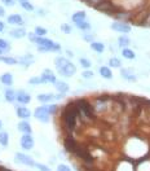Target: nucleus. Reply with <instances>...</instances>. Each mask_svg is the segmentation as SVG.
I'll use <instances>...</instances> for the list:
<instances>
[{"mask_svg": "<svg viewBox=\"0 0 150 171\" xmlns=\"http://www.w3.org/2000/svg\"><path fill=\"white\" fill-rule=\"evenodd\" d=\"M79 114V110H78V106L77 104L73 105L70 104L66 109H65V113H64V119H65V124H66V128L67 130H74L75 127V123H77V117Z\"/></svg>", "mask_w": 150, "mask_h": 171, "instance_id": "nucleus-1", "label": "nucleus"}, {"mask_svg": "<svg viewBox=\"0 0 150 171\" xmlns=\"http://www.w3.org/2000/svg\"><path fill=\"white\" fill-rule=\"evenodd\" d=\"M35 43L38 44L39 51H41V52H47V51H60V46H58V44H56L51 39H47V38L38 36Z\"/></svg>", "mask_w": 150, "mask_h": 171, "instance_id": "nucleus-2", "label": "nucleus"}, {"mask_svg": "<svg viewBox=\"0 0 150 171\" xmlns=\"http://www.w3.org/2000/svg\"><path fill=\"white\" fill-rule=\"evenodd\" d=\"M75 104H77L78 110H79V113L82 114L83 117L89 118V119L93 118V109H92V106L89 105L88 101H85V100H83V99H80V100H78Z\"/></svg>", "mask_w": 150, "mask_h": 171, "instance_id": "nucleus-3", "label": "nucleus"}, {"mask_svg": "<svg viewBox=\"0 0 150 171\" xmlns=\"http://www.w3.org/2000/svg\"><path fill=\"white\" fill-rule=\"evenodd\" d=\"M49 114H51V113H49V110H48V106H40V108H38V109L35 110L34 117L36 119H39V121L47 123L49 121Z\"/></svg>", "mask_w": 150, "mask_h": 171, "instance_id": "nucleus-4", "label": "nucleus"}, {"mask_svg": "<svg viewBox=\"0 0 150 171\" xmlns=\"http://www.w3.org/2000/svg\"><path fill=\"white\" fill-rule=\"evenodd\" d=\"M111 29L118 31V33H124V34H127V33H129V31H131V26H129V25L126 23V22H120V21L112 23Z\"/></svg>", "mask_w": 150, "mask_h": 171, "instance_id": "nucleus-5", "label": "nucleus"}, {"mask_svg": "<svg viewBox=\"0 0 150 171\" xmlns=\"http://www.w3.org/2000/svg\"><path fill=\"white\" fill-rule=\"evenodd\" d=\"M21 147L26 150H29L34 147V139L30 134H25L21 136Z\"/></svg>", "mask_w": 150, "mask_h": 171, "instance_id": "nucleus-6", "label": "nucleus"}, {"mask_svg": "<svg viewBox=\"0 0 150 171\" xmlns=\"http://www.w3.org/2000/svg\"><path fill=\"white\" fill-rule=\"evenodd\" d=\"M61 73V75H64V77H73V75L75 74V71H77V67L74 66V64H71L70 61L67 62V64L58 70Z\"/></svg>", "mask_w": 150, "mask_h": 171, "instance_id": "nucleus-7", "label": "nucleus"}, {"mask_svg": "<svg viewBox=\"0 0 150 171\" xmlns=\"http://www.w3.org/2000/svg\"><path fill=\"white\" fill-rule=\"evenodd\" d=\"M16 161L20 163H23V165H27V166H36V162L33 161V158L26 154H22V153L16 154Z\"/></svg>", "mask_w": 150, "mask_h": 171, "instance_id": "nucleus-8", "label": "nucleus"}, {"mask_svg": "<svg viewBox=\"0 0 150 171\" xmlns=\"http://www.w3.org/2000/svg\"><path fill=\"white\" fill-rule=\"evenodd\" d=\"M41 80H43V83H56V77H54V74L52 70H49V69H45L44 71H43L41 74Z\"/></svg>", "mask_w": 150, "mask_h": 171, "instance_id": "nucleus-9", "label": "nucleus"}, {"mask_svg": "<svg viewBox=\"0 0 150 171\" xmlns=\"http://www.w3.org/2000/svg\"><path fill=\"white\" fill-rule=\"evenodd\" d=\"M96 9L104 12V13H110V12L114 10V5L111 4V2H109V0H105V2H102L101 4H98Z\"/></svg>", "mask_w": 150, "mask_h": 171, "instance_id": "nucleus-10", "label": "nucleus"}, {"mask_svg": "<svg viewBox=\"0 0 150 171\" xmlns=\"http://www.w3.org/2000/svg\"><path fill=\"white\" fill-rule=\"evenodd\" d=\"M120 74H122V77H123L124 79H127V80H131V82L136 80V77L133 75V71L131 70V69H122Z\"/></svg>", "mask_w": 150, "mask_h": 171, "instance_id": "nucleus-11", "label": "nucleus"}, {"mask_svg": "<svg viewBox=\"0 0 150 171\" xmlns=\"http://www.w3.org/2000/svg\"><path fill=\"white\" fill-rule=\"evenodd\" d=\"M73 22L75 23H78V22H82V21H85V18H87V14H85V12H77V13H74L73 14Z\"/></svg>", "mask_w": 150, "mask_h": 171, "instance_id": "nucleus-12", "label": "nucleus"}, {"mask_svg": "<svg viewBox=\"0 0 150 171\" xmlns=\"http://www.w3.org/2000/svg\"><path fill=\"white\" fill-rule=\"evenodd\" d=\"M100 74H101V77L105 78V79H111L112 78V73L110 70V67H108V66L100 67Z\"/></svg>", "mask_w": 150, "mask_h": 171, "instance_id": "nucleus-13", "label": "nucleus"}, {"mask_svg": "<svg viewBox=\"0 0 150 171\" xmlns=\"http://www.w3.org/2000/svg\"><path fill=\"white\" fill-rule=\"evenodd\" d=\"M8 22L10 25H22L23 23V20H22V17L18 16V14H10L8 17Z\"/></svg>", "mask_w": 150, "mask_h": 171, "instance_id": "nucleus-14", "label": "nucleus"}, {"mask_svg": "<svg viewBox=\"0 0 150 171\" xmlns=\"http://www.w3.org/2000/svg\"><path fill=\"white\" fill-rule=\"evenodd\" d=\"M17 116L20 117V118H29L31 116V112L27 109V108H25V106H21V108H18L17 109Z\"/></svg>", "mask_w": 150, "mask_h": 171, "instance_id": "nucleus-15", "label": "nucleus"}, {"mask_svg": "<svg viewBox=\"0 0 150 171\" xmlns=\"http://www.w3.org/2000/svg\"><path fill=\"white\" fill-rule=\"evenodd\" d=\"M17 100H18V103H21V104H27V103H30V95L21 91L17 95Z\"/></svg>", "mask_w": 150, "mask_h": 171, "instance_id": "nucleus-16", "label": "nucleus"}, {"mask_svg": "<svg viewBox=\"0 0 150 171\" xmlns=\"http://www.w3.org/2000/svg\"><path fill=\"white\" fill-rule=\"evenodd\" d=\"M54 99H57L56 96H53L52 93H41L38 96V100L41 101V103H48V101H52Z\"/></svg>", "mask_w": 150, "mask_h": 171, "instance_id": "nucleus-17", "label": "nucleus"}, {"mask_svg": "<svg viewBox=\"0 0 150 171\" xmlns=\"http://www.w3.org/2000/svg\"><path fill=\"white\" fill-rule=\"evenodd\" d=\"M91 48L93 49V51H96L97 53H102L104 52V49H105V47H104V44L102 43H100V42H91Z\"/></svg>", "mask_w": 150, "mask_h": 171, "instance_id": "nucleus-18", "label": "nucleus"}, {"mask_svg": "<svg viewBox=\"0 0 150 171\" xmlns=\"http://www.w3.org/2000/svg\"><path fill=\"white\" fill-rule=\"evenodd\" d=\"M25 35H26V31H25L22 27H21V29H14V30L10 31V36L17 38V39H20V38H23Z\"/></svg>", "mask_w": 150, "mask_h": 171, "instance_id": "nucleus-19", "label": "nucleus"}, {"mask_svg": "<svg viewBox=\"0 0 150 171\" xmlns=\"http://www.w3.org/2000/svg\"><path fill=\"white\" fill-rule=\"evenodd\" d=\"M122 55H123L124 59H128V60H133V59H135V56H136L133 51H132V49H129L128 47H127V48H123Z\"/></svg>", "mask_w": 150, "mask_h": 171, "instance_id": "nucleus-20", "label": "nucleus"}, {"mask_svg": "<svg viewBox=\"0 0 150 171\" xmlns=\"http://www.w3.org/2000/svg\"><path fill=\"white\" fill-rule=\"evenodd\" d=\"M54 86H56V88H57L61 93H66L69 91V86L65 83V82H56Z\"/></svg>", "mask_w": 150, "mask_h": 171, "instance_id": "nucleus-21", "label": "nucleus"}, {"mask_svg": "<svg viewBox=\"0 0 150 171\" xmlns=\"http://www.w3.org/2000/svg\"><path fill=\"white\" fill-rule=\"evenodd\" d=\"M18 130L21 132H25V134H30L31 132V127L27 122H20L18 123Z\"/></svg>", "mask_w": 150, "mask_h": 171, "instance_id": "nucleus-22", "label": "nucleus"}, {"mask_svg": "<svg viewBox=\"0 0 150 171\" xmlns=\"http://www.w3.org/2000/svg\"><path fill=\"white\" fill-rule=\"evenodd\" d=\"M2 82H3V84H5V86H10L12 83H13V77H12V74L7 73V74L2 75Z\"/></svg>", "mask_w": 150, "mask_h": 171, "instance_id": "nucleus-23", "label": "nucleus"}, {"mask_svg": "<svg viewBox=\"0 0 150 171\" xmlns=\"http://www.w3.org/2000/svg\"><path fill=\"white\" fill-rule=\"evenodd\" d=\"M129 43H131L129 38L126 36V35H123V36H120L119 39H118V44H119L120 47H123V48H127L129 46Z\"/></svg>", "mask_w": 150, "mask_h": 171, "instance_id": "nucleus-24", "label": "nucleus"}, {"mask_svg": "<svg viewBox=\"0 0 150 171\" xmlns=\"http://www.w3.org/2000/svg\"><path fill=\"white\" fill-rule=\"evenodd\" d=\"M67 62L69 61L65 59V57H57V59H56V61H54V64H56V67H57L58 70H60V69L64 67L67 64Z\"/></svg>", "mask_w": 150, "mask_h": 171, "instance_id": "nucleus-25", "label": "nucleus"}, {"mask_svg": "<svg viewBox=\"0 0 150 171\" xmlns=\"http://www.w3.org/2000/svg\"><path fill=\"white\" fill-rule=\"evenodd\" d=\"M16 99H17V96H16V92L13 90H7V91H5V100H7V101L13 103Z\"/></svg>", "mask_w": 150, "mask_h": 171, "instance_id": "nucleus-26", "label": "nucleus"}, {"mask_svg": "<svg viewBox=\"0 0 150 171\" xmlns=\"http://www.w3.org/2000/svg\"><path fill=\"white\" fill-rule=\"evenodd\" d=\"M65 147L67 150H70V152H75V149H77L78 145L75 144V141L73 140V139H67V140L65 141Z\"/></svg>", "mask_w": 150, "mask_h": 171, "instance_id": "nucleus-27", "label": "nucleus"}, {"mask_svg": "<svg viewBox=\"0 0 150 171\" xmlns=\"http://www.w3.org/2000/svg\"><path fill=\"white\" fill-rule=\"evenodd\" d=\"M0 61L5 62L7 65H16L17 64V60L13 59V57H3V56H0Z\"/></svg>", "mask_w": 150, "mask_h": 171, "instance_id": "nucleus-28", "label": "nucleus"}, {"mask_svg": "<svg viewBox=\"0 0 150 171\" xmlns=\"http://www.w3.org/2000/svg\"><path fill=\"white\" fill-rule=\"evenodd\" d=\"M34 62V59H33V56H30V55H26V56H23L22 59H21V64H23V65H26V66H29V65H31Z\"/></svg>", "mask_w": 150, "mask_h": 171, "instance_id": "nucleus-29", "label": "nucleus"}, {"mask_svg": "<svg viewBox=\"0 0 150 171\" xmlns=\"http://www.w3.org/2000/svg\"><path fill=\"white\" fill-rule=\"evenodd\" d=\"M109 65L111 67H120L122 66V62L119 59H116V57H111V59L109 60Z\"/></svg>", "mask_w": 150, "mask_h": 171, "instance_id": "nucleus-30", "label": "nucleus"}, {"mask_svg": "<svg viewBox=\"0 0 150 171\" xmlns=\"http://www.w3.org/2000/svg\"><path fill=\"white\" fill-rule=\"evenodd\" d=\"M75 25H77V27H78V29L83 30V31H87V30H89V29H91V25H89V22H87V21L78 22V23H75Z\"/></svg>", "mask_w": 150, "mask_h": 171, "instance_id": "nucleus-31", "label": "nucleus"}, {"mask_svg": "<svg viewBox=\"0 0 150 171\" xmlns=\"http://www.w3.org/2000/svg\"><path fill=\"white\" fill-rule=\"evenodd\" d=\"M0 144L3 147H7L8 145V134L7 132H0Z\"/></svg>", "mask_w": 150, "mask_h": 171, "instance_id": "nucleus-32", "label": "nucleus"}, {"mask_svg": "<svg viewBox=\"0 0 150 171\" xmlns=\"http://www.w3.org/2000/svg\"><path fill=\"white\" fill-rule=\"evenodd\" d=\"M0 49H2L3 52H5V51H9L10 49L9 43L7 40H4V39H0Z\"/></svg>", "mask_w": 150, "mask_h": 171, "instance_id": "nucleus-33", "label": "nucleus"}, {"mask_svg": "<svg viewBox=\"0 0 150 171\" xmlns=\"http://www.w3.org/2000/svg\"><path fill=\"white\" fill-rule=\"evenodd\" d=\"M115 18H118V20H128L129 18V13L128 12H120V13H115Z\"/></svg>", "mask_w": 150, "mask_h": 171, "instance_id": "nucleus-34", "label": "nucleus"}, {"mask_svg": "<svg viewBox=\"0 0 150 171\" xmlns=\"http://www.w3.org/2000/svg\"><path fill=\"white\" fill-rule=\"evenodd\" d=\"M35 34H36L38 36H44V35L47 34V29H44V27H40V26H38V27L35 29Z\"/></svg>", "mask_w": 150, "mask_h": 171, "instance_id": "nucleus-35", "label": "nucleus"}, {"mask_svg": "<svg viewBox=\"0 0 150 171\" xmlns=\"http://www.w3.org/2000/svg\"><path fill=\"white\" fill-rule=\"evenodd\" d=\"M79 62H80V65H82L84 69H89L91 67V61L89 60H87V59H80L79 60Z\"/></svg>", "mask_w": 150, "mask_h": 171, "instance_id": "nucleus-36", "label": "nucleus"}, {"mask_svg": "<svg viewBox=\"0 0 150 171\" xmlns=\"http://www.w3.org/2000/svg\"><path fill=\"white\" fill-rule=\"evenodd\" d=\"M61 30L64 31L65 34H70L71 33V26H70V25H67V23H62L61 25Z\"/></svg>", "mask_w": 150, "mask_h": 171, "instance_id": "nucleus-37", "label": "nucleus"}, {"mask_svg": "<svg viewBox=\"0 0 150 171\" xmlns=\"http://www.w3.org/2000/svg\"><path fill=\"white\" fill-rule=\"evenodd\" d=\"M102 2H105V0H85V3H88L89 5H92V7H97L98 4H101Z\"/></svg>", "mask_w": 150, "mask_h": 171, "instance_id": "nucleus-38", "label": "nucleus"}, {"mask_svg": "<svg viewBox=\"0 0 150 171\" xmlns=\"http://www.w3.org/2000/svg\"><path fill=\"white\" fill-rule=\"evenodd\" d=\"M21 7L25 8L26 10H33V9H34V7H33V5H31L29 2H21Z\"/></svg>", "mask_w": 150, "mask_h": 171, "instance_id": "nucleus-39", "label": "nucleus"}, {"mask_svg": "<svg viewBox=\"0 0 150 171\" xmlns=\"http://www.w3.org/2000/svg\"><path fill=\"white\" fill-rule=\"evenodd\" d=\"M30 83L31 84H40V83H43V80H41V78H36V77H34V78H31L30 80Z\"/></svg>", "mask_w": 150, "mask_h": 171, "instance_id": "nucleus-40", "label": "nucleus"}, {"mask_svg": "<svg viewBox=\"0 0 150 171\" xmlns=\"http://www.w3.org/2000/svg\"><path fill=\"white\" fill-rule=\"evenodd\" d=\"M82 75H83V78H87V79H89V78H92V77H93V73H92L91 70H84Z\"/></svg>", "mask_w": 150, "mask_h": 171, "instance_id": "nucleus-41", "label": "nucleus"}, {"mask_svg": "<svg viewBox=\"0 0 150 171\" xmlns=\"http://www.w3.org/2000/svg\"><path fill=\"white\" fill-rule=\"evenodd\" d=\"M36 167H39L40 171H51L47 166H44V165H41V163H36Z\"/></svg>", "mask_w": 150, "mask_h": 171, "instance_id": "nucleus-42", "label": "nucleus"}, {"mask_svg": "<svg viewBox=\"0 0 150 171\" xmlns=\"http://www.w3.org/2000/svg\"><path fill=\"white\" fill-rule=\"evenodd\" d=\"M2 2H3L5 5H8V7H13V5H14V2H13V0H2Z\"/></svg>", "mask_w": 150, "mask_h": 171, "instance_id": "nucleus-43", "label": "nucleus"}, {"mask_svg": "<svg viewBox=\"0 0 150 171\" xmlns=\"http://www.w3.org/2000/svg\"><path fill=\"white\" fill-rule=\"evenodd\" d=\"M58 171H71V170H70V167L65 166V165H60V166H58Z\"/></svg>", "mask_w": 150, "mask_h": 171, "instance_id": "nucleus-44", "label": "nucleus"}, {"mask_svg": "<svg viewBox=\"0 0 150 171\" xmlns=\"http://www.w3.org/2000/svg\"><path fill=\"white\" fill-rule=\"evenodd\" d=\"M48 110H49V113H54L56 110H57V106H56V105H51V106H48Z\"/></svg>", "mask_w": 150, "mask_h": 171, "instance_id": "nucleus-45", "label": "nucleus"}, {"mask_svg": "<svg viewBox=\"0 0 150 171\" xmlns=\"http://www.w3.org/2000/svg\"><path fill=\"white\" fill-rule=\"evenodd\" d=\"M3 30H4V23H3L2 21H0V33H2Z\"/></svg>", "mask_w": 150, "mask_h": 171, "instance_id": "nucleus-46", "label": "nucleus"}, {"mask_svg": "<svg viewBox=\"0 0 150 171\" xmlns=\"http://www.w3.org/2000/svg\"><path fill=\"white\" fill-rule=\"evenodd\" d=\"M3 16H4V9L0 7V17H3Z\"/></svg>", "mask_w": 150, "mask_h": 171, "instance_id": "nucleus-47", "label": "nucleus"}, {"mask_svg": "<svg viewBox=\"0 0 150 171\" xmlns=\"http://www.w3.org/2000/svg\"><path fill=\"white\" fill-rule=\"evenodd\" d=\"M18 2H20V3H21V2H27V0H18Z\"/></svg>", "mask_w": 150, "mask_h": 171, "instance_id": "nucleus-48", "label": "nucleus"}, {"mask_svg": "<svg viewBox=\"0 0 150 171\" xmlns=\"http://www.w3.org/2000/svg\"><path fill=\"white\" fill-rule=\"evenodd\" d=\"M2 53H3V51H2V49H0V55H2Z\"/></svg>", "mask_w": 150, "mask_h": 171, "instance_id": "nucleus-49", "label": "nucleus"}, {"mask_svg": "<svg viewBox=\"0 0 150 171\" xmlns=\"http://www.w3.org/2000/svg\"><path fill=\"white\" fill-rule=\"evenodd\" d=\"M0 126H2V122H0Z\"/></svg>", "mask_w": 150, "mask_h": 171, "instance_id": "nucleus-50", "label": "nucleus"}]
</instances>
